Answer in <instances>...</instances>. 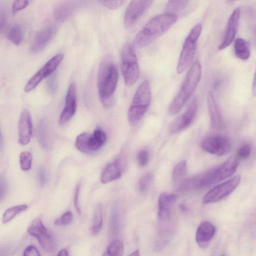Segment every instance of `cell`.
<instances>
[{"instance_id": "cell-1", "label": "cell", "mask_w": 256, "mask_h": 256, "mask_svg": "<svg viewBox=\"0 0 256 256\" xmlns=\"http://www.w3.org/2000/svg\"><path fill=\"white\" fill-rule=\"evenodd\" d=\"M238 164V159L231 156L219 166L183 181L179 188L182 191H190L213 185L232 176Z\"/></svg>"}, {"instance_id": "cell-2", "label": "cell", "mask_w": 256, "mask_h": 256, "mask_svg": "<svg viewBox=\"0 0 256 256\" xmlns=\"http://www.w3.org/2000/svg\"><path fill=\"white\" fill-rule=\"evenodd\" d=\"M176 14L166 12L148 20L136 36L134 44L137 48L145 47L166 32L177 20Z\"/></svg>"}, {"instance_id": "cell-3", "label": "cell", "mask_w": 256, "mask_h": 256, "mask_svg": "<svg viewBox=\"0 0 256 256\" xmlns=\"http://www.w3.org/2000/svg\"><path fill=\"white\" fill-rule=\"evenodd\" d=\"M116 67L109 56L101 62L98 75V88L100 101L106 108L110 107L113 102L118 80Z\"/></svg>"}, {"instance_id": "cell-4", "label": "cell", "mask_w": 256, "mask_h": 256, "mask_svg": "<svg viewBox=\"0 0 256 256\" xmlns=\"http://www.w3.org/2000/svg\"><path fill=\"white\" fill-rule=\"evenodd\" d=\"M202 66L196 60L190 68L182 84L180 90L170 103L168 112L170 115L180 112L195 91L200 80Z\"/></svg>"}, {"instance_id": "cell-5", "label": "cell", "mask_w": 256, "mask_h": 256, "mask_svg": "<svg viewBox=\"0 0 256 256\" xmlns=\"http://www.w3.org/2000/svg\"><path fill=\"white\" fill-rule=\"evenodd\" d=\"M149 82L143 81L138 88L128 112V121L132 126L136 125L144 117L151 101Z\"/></svg>"}, {"instance_id": "cell-6", "label": "cell", "mask_w": 256, "mask_h": 256, "mask_svg": "<svg viewBox=\"0 0 256 256\" xmlns=\"http://www.w3.org/2000/svg\"><path fill=\"white\" fill-rule=\"evenodd\" d=\"M121 70L125 84L133 86L139 77L140 70L136 55L133 46L126 44L120 53Z\"/></svg>"}, {"instance_id": "cell-7", "label": "cell", "mask_w": 256, "mask_h": 256, "mask_svg": "<svg viewBox=\"0 0 256 256\" xmlns=\"http://www.w3.org/2000/svg\"><path fill=\"white\" fill-rule=\"evenodd\" d=\"M202 30L201 24H198L192 28L186 37L177 64L176 72L178 74L182 73L191 64Z\"/></svg>"}, {"instance_id": "cell-8", "label": "cell", "mask_w": 256, "mask_h": 256, "mask_svg": "<svg viewBox=\"0 0 256 256\" xmlns=\"http://www.w3.org/2000/svg\"><path fill=\"white\" fill-rule=\"evenodd\" d=\"M240 182V177L235 176L214 186L204 196L202 203L212 204L221 200L230 195L236 188Z\"/></svg>"}, {"instance_id": "cell-9", "label": "cell", "mask_w": 256, "mask_h": 256, "mask_svg": "<svg viewBox=\"0 0 256 256\" xmlns=\"http://www.w3.org/2000/svg\"><path fill=\"white\" fill-rule=\"evenodd\" d=\"M28 232L38 240L42 248L48 252L54 250L56 244L52 236L48 232L41 219L36 218L28 228Z\"/></svg>"}, {"instance_id": "cell-10", "label": "cell", "mask_w": 256, "mask_h": 256, "mask_svg": "<svg viewBox=\"0 0 256 256\" xmlns=\"http://www.w3.org/2000/svg\"><path fill=\"white\" fill-rule=\"evenodd\" d=\"M64 58L62 54H58L48 60L28 81L24 91L29 92L34 89L44 78L52 74L59 66Z\"/></svg>"}, {"instance_id": "cell-11", "label": "cell", "mask_w": 256, "mask_h": 256, "mask_svg": "<svg viewBox=\"0 0 256 256\" xmlns=\"http://www.w3.org/2000/svg\"><path fill=\"white\" fill-rule=\"evenodd\" d=\"M152 0H133L128 6L124 14L126 28H132L147 10L152 6Z\"/></svg>"}, {"instance_id": "cell-12", "label": "cell", "mask_w": 256, "mask_h": 256, "mask_svg": "<svg viewBox=\"0 0 256 256\" xmlns=\"http://www.w3.org/2000/svg\"><path fill=\"white\" fill-rule=\"evenodd\" d=\"M198 106V100L196 98L190 103L186 110L172 122L170 127V132L173 134L176 133L190 126L196 117Z\"/></svg>"}, {"instance_id": "cell-13", "label": "cell", "mask_w": 256, "mask_h": 256, "mask_svg": "<svg viewBox=\"0 0 256 256\" xmlns=\"http://www.w3.org/2000/svg\"><path fill=\"white\" fill-rule=\"evenodd\" d=\"M230 145L228 138L220 136L206 137L201 142V146L204 150L220 156L226 154L230 150Z\"/></svg>"}, {"instance_id": "cell-14", "label": "cell", "mask_w": 256, "mask_h": 256, "mask_svg": "<svg viewBox=\"0 0 256 256\" xmlns=\"http://www.w3.org/2000/svg\"><path fill=\"white\" fill-rule=\"evenodd\" d=\"M76 86L72 82L66 92L64 108L60 115L59 124L63 126L67 123L74 114L76 109Z\"/></svg>"}, {"instance_id": "cell-15", "label": "cell", "mask_w": 256, "mask_h": 256, "mask_svg": "<svg viewBox=\"0 0 256 256\" xmlns=\"http://www.w3.org/2000/svg\"><path fill=\"white\" fill-rule=\"evenodd\" d=\"M240 16L239 8H236L232 11L228 20L222 42L218 48L219 50L226 48L234 39L238 28Z\"/></svg>"}, {"instance_id": "cell-16", "label": "cell", "mask_w": 256, "mask_h": 256, "mask_svg": "<svg viewBox=\"0 0 256 256\" xmlns=\"http://www.w3.org/2000/svg\"><path fill=\"white\" fill-rule=\"evenodd\" d=\"M32 124L30 112L24 110L22 112L18 122V142L22 145H26L30 141Z\"/></svg>"}, {"instance_id": "cell-17", "label": "cell", "mask_w": 256, "mask_h": 256, "mask_svg": "<svg viewBox=\"0 0 256 256\" xmlns=\"http://www.w3.org/2000/svg\"><path fill=\"white\" fill-rule=\"evenodd\" d=\"M177 199L174 194L163 192L160 194L158 200V216L159 220L164 222L170 218L171 208Z\"/></svg>"}, {"instance_id": "cell-18", "label": "cell", "mask_w": 256, "mask_h": 256, "mask_svg": "<svg viewBox=\"0 0 256 256\" xmlns=\"http://www.w3.org/2000/svg\"><path fill=\"white\" fill-rule=\"evenodd\" d=\"M216 232L215 226L208 221L202 222L198 227L196 234V240L198 244L202 248H206Z\"/></svg>"}, {"instance_id": "cell-19", "label": "cell", "mask_w": 256, "mask_h": 256, "mask_svg": "<svg viewBox=\"0 0 256 256\" xmlns=\"http://www.w3.org/2000/svg\"><path fill=\"white\" fill-rule=\"evenodd\" d=\"M55 28L52 26L40 30L35 36L30 46V50L36 54L42 50L52 38Z\"/></svg>"}, {"instance_id": "cell-20", "label": "cell", "mask_w": 256, "mask_h": 256, "mask_svg": "<svg viewBox=\"0 0 256 256\" xmlns=\"http://www.w3.org/2000/svg\"><path fill=\"white\" fill-rule=\"evenodd\" d=\"M72 2H61L57 4L54 9V14L56 20L62 22L67 20L72 14L74 10V5Z\"/></svg>"}, {"instance_id": "cell-21", "label": "cell", "mask_w": 256, "mask_h": 256, "mask_svg": "<svg viewBox=\"0 0 256 256\" xmlns=\"http://www.w3.org/2000/svg\"><path fill=\"white\" fill-rule=\"evenodd\" d=\"M207 102L211 126L213 128H217L221 122V116L214 96L211 92L208 94Z\"/></svg>"}, {"instance_id": "cell-22", "label": "cell", "mask_w": 256, "mask_h": 256, "mask_svg": "<svg viewBox=\"0 0 256 256\" xmlns=\"http://www.w3.org/2000/svg\"><path fill=\"white\" fill-rule=\"evenodd\" d=\"M122 175L121 166L118 160L108 164L102 172L100 180L106 184L118 179Z\"/></svg>"}, {"instance_id": "cell-23", "label": "cell", "mask_w": 256, "mask_h": 256, "mask_svg": "<svg viewBox=\"0 0 256 256\" xmlns=\"http://www.w3.org/2000/svg\"><path fill=\"white\" fill-rule=\"evenodd\" d=\"M106 140V134L100 128L95 130L92 135L90 134L88 142V148L90 153L100 148Z\"/></svg>"}, {"instance_id": "cell-24", "label": "cell", "mask_w": 256, "mask_h": 256, "mask_svg": "<svg viewBox=\"0 0 256 256\" xmlns=\"http://www.w3.org/2000/svg\"><path fill=\"white\" fill-rule=\"evenodd\" d=\"M235 56L242 60H247L250 56V49L248 42L243 38H237L235 40L234 45Z\"/></svg>"}, {"instance_id": "cell-25", "label": "cell", "mask_w": 256, "mask_h": 256, "mask_svg": "<svg viewBox=\"0 0 256 256\" xmlns=\"http://www.w3.org/2000/svg\"><path fill=\"white\" fill-rule=\"evenodd\" d=\"M102 224V211L100 205H98L94 214L91 225V232L97 234L101 230Z\"/></svg>"}, {"instance_id": "cell-26", "label": "cell", "mask_w": 256, "mask_h": 256, "mask_svg": "<svg viewBox=\"0 0 256 256\" xmlns=\"http://www.w3.org/2000/svg\"><path fill=\"white\" fill-rule=\"evenodd\" d=\"M6 37L14 44L19 45L23 38V31L20 26L18 24L13 26L7 32Z\"/></svg>"}, {"instance_id": "cell-27", "label": "cell", "mask_w": 256, "mask_h": 256, "mask_svg": "<svg viewBox=\"0 0 256 256\" xmlns=\"http://www.w3.org/2000/svg\"><path fill=\"white\" fill-rule=\"evenodd\" d=\"M124 251V245L122 241L115 240L107 248L102 256H122Z\"/></svg>"}, {"instance_id": "cell-28", "label": "cell", "mask_w": 256, "mask_h": 256, "mask_svg": "<svg viewBox=\"0 0 256 256\" xmlns=\"http://www.w3.org/2000/svg\"><path fill=\"white\" fill-rule=\"evenodd\" d=\"M27 208L28 206L26 204H20L10 208L4 212L2 217V222L3 224L8 222Z\"/></svg>"}, {"instance_id": "cell-29", "label": "cell", "mask_w": 256, "mask_h": 256, "mask_svg": "<svg viewBox=\"0 0 256 256\" xmlns=\"http://www.w3.org/2000/svg\"><path fill=\"white\" fill-rule=\"evenodd\" d=\"M90 134L86 132L80 134L76 139L75 146L78 150L84 154H90L88 142Z\"/></svg>"}, {"instance_id": "cell-30", "label": "cell", "mask_w": 256, "mask_h": 256, "mask_svg": "<svg viewBox=\"0 0 256 256\" xmlns=\"http://www.w3.org/2000/svg\"><path fill=\"white\" fill-rule=\"evenodd\" d=\"M186 171V162L182 160L174 167L172 172V179L174 182L180 181L184 176Z\"/></svg>"}, {"instance_id": "cell-31", "label": "cell", "mask_w": 256, "mask_h": 256, "mask_svg": "<svg viewBox=\"0 0 256 256\" xmlns=\"http://www.w3.org/2000/svg\"><path fill=\"white\" fill-rule=\"evenodd\" d=\"M38 136L41 146L47 148L48 146V134L46 126L44 122H40L38 126Z\"/></svg>"}, {"instance_id": "cell-32", "label": "cell", "mask_w": 256, "mask_h": 256, "mask_svg": "<svg viewBox=\"0 0 256 256\" xmlns=\"http://www.w3.org/2000/svg\"><path fill=\"white\" fill-rule=\"evenodd\" d=\"M32 160V154L24 151L20 154V164L21 169L24 171H27L30 169Z\"/></svg>"}, {"instance_id": "cell-33", "label": "cell", "mask_w": 256, "mask_h": 256, "mask_svg": "<svg viewBox=\"0 0 256 256\" xmlns=\"http://www.w3.org/2000/svg\"><path fill=\"white\" fill-rule=\"evenodd\" d=\"M188 2L187 0L168 1L166 6V12L174 13V12L180 10L184 8Z\"/></svg>"}, {"instance_id": "cell-34", "label": "cell", "mask_w": 256, "mask_h": 256, "mask_svg": "<svg viewBox=\"0 0 256 256\" xmlns=\"http://www.w3.org/2000/svg\"><path fill=\"white\" fill-rule=\"evenodd\" d=\"M153 179L152 174L148 173L144 175L139 180L138 187L140 191L146 190L151 184Z\"/></svg>"}, {"instance_id": "cell-35", "label": "cell", "mask_w": 256, "mask_h": 256, "mask_svg": "<svg viewBox=\"0 0 256 256\" xmlns=\"http://www.w3.org/2000/svg\"><path fill=\"white\" fill-rule=\"evenodd\" d=\"M72 214L71 212L68 211L61 216L54 220V224L57 226H65L71 223L72 220Z\"/></svg>"}, {"instance_id": "cell-36", "label": "cell", "mask_w": 256, "mask_h": 256, "mask_svg": "<svg viewBox=\"0 0 256 256\" xmlns=\"http://www.w3.org/2000/svg\"><path fill=\"white\" fill-rule=\"evenodd\" d=\"M251 152V147L250 144H245L242 145L238 150V156L240 159L247 158Z\"/></svg>"}, {"instance_id": "cell-37", "label": "cell", "mask_w": 256, "mask_h": 256, "mask_svg": "<svg viewBox=\"0 0 256 256\" xmlns=\"http://www.w3.org/2000/svg\"><path fill=\"white\" fill-rule=\"evenodd\" d=\"M100 2L105 7L110 10L118 9L125 2V0H100Z\"/></svg>"}, {"instance_id": "cell-38", "label": "cell", "mask_w": 256, "mask_h": 256, "mask_svg": "<svg viewBox=\"0 0 256 256\" xmlns=\"http://www.w3.org/2000/svg\"><path fill=\"white\" fill-rule=\"evenodd\" d=\"M28 0H14L12 5V11L13 13L24 9L28 4Z\"/></svg>"}, {"instance_id": "cell-39", "label": "cell", "mask_w": 256, "mask_h": 256, "mask_svg": "<svg viewBox=\"0 0 256 256\" xmlns=\"http://www.w3.org/2000/svg\"><path fill=\"white\" fill-rule=\"evenodd\" d=\"M137 158L138 164L141 166H144L148 162V153L146 150H142L138 152Z\"/></svg>"}, {"instance_id": "cell-40", "label": "cell", "mask_w": 256, "mask_h": 256, "mask_svg": "<svg viewBox=\"0 0 256 256\" xmlns=\"http://www.w3.org/2000/svg\"><path fill=\"white\" fill-rule=\"evenodd\" d=\"M23 256H40V254L36 246L30 245L24 250Z\"/></svg>"}, {"instance_id": "cell-41", "label": "cell", "mask_w": 256, "mask_h": 256, "mask_svg": "<svg viewBox=\"0 0 256 256\" xmlns=\"http://www.w3.org/2000/svg\"><path fill=\"white\" fill-rule=\"evenodd\" d=\"M80 190V185L78 184L76 188L75 194L74 196V204L76 210L78 214L80 213L81 210L79 202V194Z\"/></svg>"}, {"instance_id": "cell-42", "label": "cell", "mask_w": 256, "mask_h": 256, "mask_svg": "<svg viewBox=\"0 0 256 256\" xmlns=\"http://www.w3.org/2000/svg\"><path fill=\"white\" fill-rule=\"evenodd\" d=\"M6 12L3 8L0 6V33L6 24Z\"/></svg>"}, {"instance_id": "cell-43", "label": "cell", "mask_w": 256, "mask_h": 256, "mask_svg": "<svg viewBox=\"0 0 256 256\" xmlns=\"http://www.w3.org/2000/svg\"><path fill=\"white\" fill-rule=\"evenodd\" d=\"M6 192V182L3 178L0 177V200L4 196Z\"/></svg>"}, {"instance_id": "cell-44", "label": "cell", "mask_w": 256, "mask_h": 256, "mask_svg": "<svg viewBox=\"0 0 256 256\" xmlns=\"http://www.w3.org/2000/svg\"><path fill=\"white\" fill-rule=\"evenodd\" d=\"M38 175L40 185L42 186L44 185L46 182V174L45 170L42 168H40L38 170Z\"/></svg>"}, {"instance_id": "cell-45", "label": "cell", "mask_w": 256, "mask_h": 256, "mask_svg": "<svg viewBox=\"0 0 256 256\" xmlns=\"http://www.w3.org/2000/svg\"><path fill=\"white\" fill-rule=\"evenodd\" d=\"M48 88L51 92H54L56 88L55 84V80L54 78H52L48 82Z\"/></svg>"}, {"instance_id": "cell-46", "label": "cell", "mask_w": 256, "mask_h": 256, "mask_svg": "<svg viewBox=\"0 0 256 256\" xmlns=\"http://www.w3.org/2000/svg\"><path fill=\"white\" fill-rule=\"evenodd\" d=\"M57 256H68V254L66 250H61L57 254Z\"/></svg>"}, {"instance_id": "cell-47", "label": "cell", "mask_w": 256, "mask_h": 256, "mask_svg": "<svg viewBox=\"0 0 256 256\" xmlns=\"http://www.w3.org/2000/svg\"><path fill=\"white\" fill-rule=\"evenodd\" d=\"M128 256H140V252L138 250H136L131 253Z\"/></svg>"}, {"instance_id": "cell-48", "label": "cell", "mask_w": 256, "mask_h": 256, "mask_svg": "<svg viewBox=\"0 0 256 256\" xmlns=\"http://www.w3.org/2000/svg\"><path fill=\"white\" fill-rule=\"evenodd\" d=\"M253 90H252V91L253 92H254V94H255L256 93V87H255V76H254V82H253Z\"/></svg>"}, {"instance_id": "cell-49", "label": "cell", "mask_w": 256, "mask_h": 256, "mask_svg": "<svg viewBox=\"0 0 256 256\" xmlns=\"http://www.w3.org/2000/svg\"><path fill=\"white\" fill-rule=\"evenodd\" d=\"M2 138L1 134V132H0V146H2Z\"/></svg>"}, {"instance_id": "cell-50", "label": "cell", "mask_w": 256, "mask_h": 256, "mask_svg": "<svg viewBox=\"0 0 256 256\" xmlns=\"http://www.w3.org/2000/svg\"><path fill=\"white\" fill-rule=\"evenodd\" d=\"M222 256H226L225 255H222Z\"/></svg>"}]
</instances>
